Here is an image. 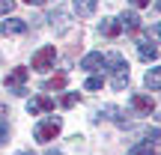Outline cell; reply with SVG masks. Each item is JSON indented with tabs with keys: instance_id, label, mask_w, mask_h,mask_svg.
<instances>
[{
	"instance_id": "obj_1",
	"label": "cell",
	"mask_w": 161,
	"mask_h": 155,
	"mask_svg": "<svg viewBox=\"0 0 161 155\" xmlns=\"http://www.w3.org/2000/svg\"><path fill=\"white\" fill-rule=\"evenodd\" d=\"M104 60L110 63V72H114L110 86H114V90H125L128 86V63H125V57H122V54H108Z\"/></svg>"
},
{
	"instance_id": "obj_2",
	"label": "cell",
	"mask_w": 161,
	"mask_h": 155,
	"mask_svg": "<svg viewBox=\"0 0 161 155\" xmlns=\"http://www.w3.org/2000/svg\"><path fill=\"white\" fill-rule=\"evenodd\" d=\"M54 63H57V48H54V45H42L39 51L30 57V69H36V72L54 69Z\"/></svg>"
},
{
	"instance_id": "obj_3",
	"label": "cell",
	"mask_w": 161,
	"mask_h": 155,
	"mask_svg": "<svg viewBox=\"0 0 161 155\" xmlns=\"http://www.w3.org/2000/svg\"><path fill=\"white\" fill-rule=\"evenodd\" d=\"M60 125H63L60 119H54V116H45L42 122H36V128H33V137L39 140V143H48V140H54V137L60 134Z\"/></svg>"
},
{
	"instance_id": "obj_4",
	"label": "cell",
	"mask_w": 161,
	"mask_h": 155,
	"mask_svg": "<svg viewBox=\"0 0 161 155\" xmlns=\"http://www.w3.org/2000/svg\"><path fill=\"white\" fill-rule=\"evenodd\" d=\"M158 137H161V131H158V128H152V131L146 134V137L140 140V143H134V146H131V149H128L125 155H149L152 149H155V140H158Z\"/></svg>"
},
{
	"instance_id": "obj_5",
	"label": "cell",
	"mask_w": 161,
	"mask_h": 155,
	"mask_svg": "<svg viewBox=\"0 0 161 155\" xmlns=\"http://www.w3.org/2000/svg\"><path fill=\"white\" fill-rule=\"evenodd\" d=\"M128 104H131L137 113H143V116H149L152 110H155V102H152V96H146V92H134V96L128 98Z\"/></svg>"
},
{
	"instance_id": "obj_6",
	"label": "cell",
	"mask_w": 161,
	"mask_h": 155,
	"mask_svg": "<svg viewBox=\"0 0 161 155\" xmlns=\"http://www.w3.org/2000/svg\"><path fill=\"white\" fill-rule=\"evenodd\" d=\"M48 21H51L54 33H66V30L72 27V15H69V9H57V12H51V15H48Z\"/></svg>"
},
{
	"instance_id": "obj_7",
	"label": "cell",
	"mask_w": 161,
	"mask_h": 155,
	"mask_svg": "<svg viewBox=\"0 0 161 155\" xmlns=\"http://www.w3.org/2000/svg\"><path fill=\"white\" fill-rule=\"evenodd\" d=\"M45 110H54V98L51 96H33L27 102V113L36 116V113H45Z\"/></svg>"
},
{
	"instance_id": "obj_8",
	"label": "cell",
	"mask_w": 161,
	"mask_h": 155,
	"mask_svg": "<svg viewBox=\"0 0 161 155\" xmlns=\"http://www.w3.org/2000/svg\"><path fill=\"white\" fill-rule=\"evenodd\" d=\"M24 80H27V69H15L12 75H6V90H12L15 96H24Z\"/></svg>"
},
{
	"instance_id": "obj_9",
	"label": "cell",
	"mask_w": 161,
	"mask_h": 155,
	"mask_svg": "<svg viewBox=\"0 0 161 155\" xmlns=\"http://www.w3.org/2000/svg\"><path fill=\"white\" fill-rule=\"evenodd\" d=\"M98 33H102V36H108V39L119 36V33H122V24H119V18H102V24H98Z\"/></svg>"
},
{
	"instance_id": "obj_10",
	"label": "cell",
	"mask_w": 161,
	"mask_h": 155,
	"mask_svg": "<svg viewBox=\"0 0 161 155\" xmlns=\"http://www.w3.org/2000/svg\"><path fill=\"white\" fill-rule=\"evenodd\" d=\"M104 66H108V60H104L98 51L86 54V57L80 60V69H86V72H98V69H104Z\"/></svg>"
},
{
	"instance_id": "obj_11",
	"label": "cell",
	"mask_w": 161,
	"mask_h": 155,
	"mask_svg": "<svg viewBox=\"0 0 161 155\" xmlns=\"http://www.w3.org/2000/svg\"><path fill=\"white\" fill-rule=\"evenodd\" d=\"M27 27L30 24L24 21V18H9V21H3V36H18V33H27Z\"/></svg>"
},
{
	"instance_id": "obj_12",
	"label": "cell",
	"mask_w": 161,
	"mask_h": 155,
	"mask_svg": "<svg viewBox=\"0 0 161 155\" xmlns=\"http://www.w3.org/2000/svg\"><path fill=\"white\" fill-rule=\"evenodd\" d=\"M137 57L143 60V63H152V60H158V48L152 45L149 39H140L137 42Z\"/></svg>"
},
{
	"instance_id": "obj_13",
	"label": "cell",
	"mask_w": 161,
	"mask_h": 155,
	"mask_svg": "<svg viewBox=\"0 0 161 155\" xmlns=\"http://www.w3.org/2000/svg\"><path fill=\"white\" fill-rule=\"evenodd\" d=\"M96 6H98V0H75V12L80 18H90L96 12Z\"/></svg>"
},
{
	"instance_id": "obj_14",
	"label": "cell",
	"mask_w": 161,
	"mask_h": 155,
	"mask_svg": "<svg viewBox=\"0 0 161 155\" xmlns=\"http://www.w3.org/2000/svg\"><path fill=\"white\" fill-rule=\"evenodd\" d=\"M143 84H146V90H161V66H155V69L146 72Z\"/></svg>"
},
{
	"instance_id": "obj_15",
	"label": "cell",
	"mask_w": 161,
	"mask_h": 155,
	"mask_svg": "<svg viewBox=\"0 0 161 155\" xmlns=\"http://www.w3.org/2000/svg\"><path fill=\"white\" fill-rule=\"evenodd\" d=\"M119 24H122V30H137L140 27V18H137V12H122Z\"/></svg>"
},
{
	"instance_id": "obj_16",
	"label": "cell",
	"mask_w": 161,
	"mask_h": 155,
	"mask_svg": "<svg viewBox=\"0 0 161 155\" xmlns=\"http://www.w3.org/2000/svg\"><path fill=\"white\" fill-rule=\"evenodd\" d=\"M102 86H104V78H102V75L86 78V90H102Z\"/></svg>"
},
{
	"instance_id": "obj_17",
	"label": "cell",
	"mask_w": 161,
	"mask_h": 155,
	"mask_svg": "<svg viewBox=\"0 0 161 155\" xmlns=\"http://www.w3.org/2000/svg\"><path fill=\"white\" fill-rule=\"evenodd\" d=\"M12 6H15V0H0V15H6V12H12Z\"/></svg>"
},
{
	"instance_id": "obj_18",
	"label": "cell",
	"mask_w": 161,
	"mask_h": 155,
	"mask_svg": "<svg viewBox=\"0 0 161 155\" xmlns=\"http://www.w3.org/2000/svg\"><path fill=\"white\" fill-rule=\"evenodd\" d=\"M75 102H78V92H69V96H63V108H72Z\"/></svg>"
},
{
	"instance_id": "obj_19",
	"label": "cell",
	"mask_w": 161,
	"mask_h": 155,
	"mask_svg": "<svg viewBox=\"0 0 161 155\" xmlns=\"http://www.w3.org/2000/svg\"><path fill=\"white\" fill-rule=\"evenodd\" d=\"M6 137H9V125H6V122L3 119H0V143H3V140Z\"/></svg>"
},
{
	"instance_id": "obj_20",
	"label": "cell",
	"mask_w": 161,
	"mask_h": 155,
	"mask_svg": "<svg viewBox=\"0 0 161 155\" xmlns=\"http://www.w3.org/2000/svg\"><path fill=\"white\" fill-rule=\"evenodd\" d=\"M131 6H137V9H140V6H149V0H131Z\"/></svg>"
},
{
	"instance_id": "obj_21",
	"label": "cell",
	"mask_w": 161,
	"mask_h": 155,
	"mask_svg": "<svg viewBox=\"0 0 161 155\" xmlns=\"http://www.w3.org/2000/svg\"><path fill=\"white\" fill-rule=\"evenodd\" d=\"M152 36H158V39H161V24H155V27H152Z\"/></svg>"
},
{
	"instance_id": "obj_22",
	"label": "cell",
	"mask_w": 161,
	"mask_h": 155,
	"mask_svg": "<svg viewBox=\"0 0 161 155\" xmlns=\"http://www.w3.org/2000/svg\"><path fill=\"white\" fill-rule=\"evenodd\" d=\"M45 155H63V152H60V149H48Z\"/></svg>"
},
{
	"instance_id": "obj_23",
	"label": "cell",
	"mask_w": 161,
	"mask_h": 155,
	"mask_svg": "<svg viewBox=\"0 0 161 155\" xmlns=\"http://www.w3.org/2000/svg\"><path fill=\"white\" fill-rule=\"evenodd\" d=\"M24 3H30V6H39V3H42V0H24Z\"/></svg>"
},
{
	"instance_id": "obj_24",
	"label": "cell",
	"mask_w": 161,
	"mask_h": 155,
	"mask_svg": "<svg viewBox=\"0 0 161 155\" xmlns=\"http://www.w3.org/2000/svg\"><path fill=\"white\" fill-rule=\"evenodd\" d=\"M15 155H33V152H15Z\"/></svg>"
},
{
	"instance_id": "obj_25",
	"label": "cell",
	"mask_w": 161,
	"mask_h": 155,
	"mask_svg": "<svg viewBox=\"0 0 161 155\" xmlns=\"http://www.w3.org/2000/svg\"><path fill=\"white\" fill-rule=\"evenodd\" d=\"M155 6H158V9H161V0H155Z\"/></svg>"
}]
</instances>
